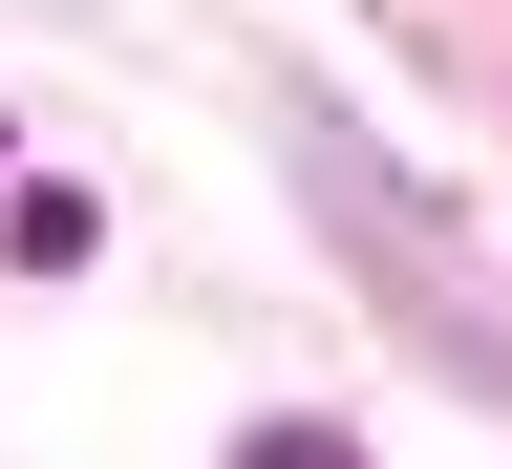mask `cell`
Here are the masks:
<instances>
[{"label":"cell","mask_w":512,"mask_h":469,"mask_svg":"<svg viewBox=\"0 0 512 469\" xmlns=\"http://www.w3.org/2000/svg\"><path fill=\"white\" fill-rule=\"evenodd\" d=\"M0 256H22V278H86V256H107V214H86L64 171H22V192H0Z\"/></svg>","instance_id":"1"},{"label":"cell","mask_w":512,"mask_h":469,"mask_svg":"<svg viewBox=\"0 0 512 469\" xmlns=\"http://www.w3.org/2000/svg\"><path fill=\"white\" fill-rule=\"evenodd\" d=\"M235 469H363L342 427H235Z\"/></svg>","instance_id":"2"}]
</instances>
